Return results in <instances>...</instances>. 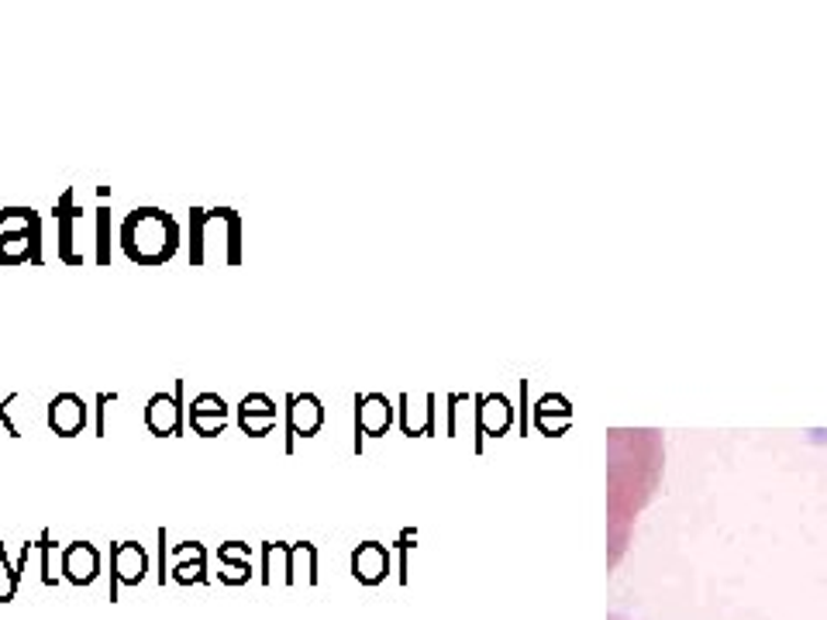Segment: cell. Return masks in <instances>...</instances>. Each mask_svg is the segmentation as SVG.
Listing matches in <instances>:
<instances>
[{
	"label": "cell",
	"instance_id": "obj_1",
	"mask_svg": "<svg viewBox=\"0 0 827 620\" xmlns=\"http://www.w3.org/2000/svg\"><path fill=\"white\" fill-rule=\"evenodd\" d=\"M180 221L162 207H135L125 214L117 228V245L135 262V266L159 269L173 262L180 252Z\"/></svg>",
	"mask_w": 827,
	"mask_h": 620
},
{
	"label": "cell",
	"instance_id": "obj_2",
	"mask_svg": "<svg viewBox=\"0 0 827 620\" xmlns=\"http://www.w3.org/2000/svg\"><path fill=\"white\" fill-rule=\"evenodd\" d=\"M191 266H239L242 262V214L234 207H194L191 210Z\"/></svg>",
	"mask_w": 827,
	"mask_h": 620
},
{
	"label": "cell",
	"instance_id": "obj_3",
	"mask_svg": "<svg viewBox=\"0 0 827 620\" xmlns=\"http://www.w3.org/2000/svg\"><path fill=\"white\" fill-rule=\"evenodd\" d=\"M42 266V214L28 204L0 207V266Z\"/></svg>",
	"mask_w": 827,
	"mask_h": 620
},
{
	"label": "cell",
	"instance_id": "obj_4",
	"mask_svg": "<svg viewBox=\"0 0 827 620\" xmlns=\"http://www.w3.org/2000/svg\"><path fill=\"white\" fill-rule=\"evenodd\" d=\"M53 214H56V231H59V245H56L59 259L66 262V266H83V262H90V255L83 249V221H87V214H83V204L77 200V190L73 186H66L62 194L56 197Z\"/></svg>",
	"mask_w": 827,
	"mask_h": 620
},
{
	"label": "cell",
	"instance_id": "obj_5",
	"mask_svg": "<svg viewBox=\"0 0 827 620\" xmlns=\"http://www.w3.org/2000/svg\"><path fill=\"white\" fill-rule=\"evenodd\" d=\"M146 427L156 438H183L186 435V379H176L173 390L152 393L146 400Z\"/></svg>",
	"mask_w": 827,
	"mask_h": 620
},
{
	"label": "cell",
	"instance_id": "obj_6",
	"mask_svg": "<svg viewBox=\"0 0 827 620\" xmlns=\"http://www.w3.org/2000/svg\"><path fill=\"white\" fill-rule=\"evenodd\" d=\"M283 403H287V417H283V432H287V441H283V448L294 451L297 438H314L321 432L324 407H321V400L314 393H290Z\"/></svg>",
	"mask_w": 827,
	"mask_h": 620
},
{
	"label": "cell",
	"instance_id": "obj_7",
	"mask_svg": "<svg viewBox=\"0 0 827 620\" xmlns=\"http://www.w3.org/2000/svg\"><path fill=\"white\" fill-rule=\"evenodd\" d=\"M104 555L93 541H69L59 552V579L69 586H93L101 579Z\"/></svg>",
	"mask_w": 827,
	"mask_h": 620
},
{
	"label": "cell",
	"instance_id": "obj_8",
	"mask_svg": "<svg viewBox=\"0 0 827 620\" xmlns=\"http://www.w3.org/2000/svg\"><path fill=\"white\" fill-rule=\"evenodd\" d=\"M149 576V552L138 541H117L111 548V604L122 586H141Z\"/></svg>",
	"mask_w": 827,
	"mask_h": 620
},
{
	"label": "cell",
	"instance_id": "obj_9",
	"mask_svg": "<svg viewBox=\"0 0 827 620\" xmlns=\"http://www.w3.org/2000/svg\"><path fill=\"white\" fill-rule=\"evenodd\" d=\"M228 421H231V407L215 390H204L186 403V427H191L197 438H221Z\"/></svg>",
	"mask_w": 827,
	"mask_h": 620
},
{
	"label": "cell",
	"instance_id": "obj_10",
	"mask_svg": "<svg viewBox=\"0 0 827 620\" xmlns=\"http://www.w3.org/2000/svg\"><path fill=\"white\" fill-rule=\"evenodd\" d=\"M87 421H90V403L73 393V390H62L49 400V411H45V424H49V432L56 438H77L87 432Z\"/></svg>",
	"mask_w": 827,
	"mask_h": 620
},
{
	"label": "cell",
	"instance_id": "obj_11",
	"mask_svg": "<svg viewBox=\"0 0 827 620\" xmlns=\"http://www.w3.org/2000/svg\"><path fill=\"white\" fill-rule=\"evenodd\" d=\"M170 579L180 586H207L210 583V572H207V548L200 541H180L170 548Z\"/></svg>",
	"mask_w": 827,
	"mask_h": 620
},
{
	"label": "cell",
	"instance_id": "obj_12",
	"mask_svg": "<svg viewBox=\"0 0 827 620\" xmlns=\"http://www.w3.org/2000/svg\"><path fill=\"white\" fill-rule=\"evenodd\" d=\"M234 421H239L242 435L249 438H266L276 427V403L266 393H245L234 407Z\"/></svg>",
	"mask_w": 827,
	"mask_h": 620
},
{
	"label": "cell",
	"instance_id": "obj_13",
	"mask_svg": "<svg viewBox=\"0 0 827 620\" xmlns=\"http://www.w3.org/2000/svg\"><path fill=\"white\" fill-rule=\"evenodd\" d=\"M390 414H393V407H390L387 397H380V393L363 397V400H359V414H356L359 432H366V435H383L387 427H390Z\"/></svg>",
	"mask_w": 827,
	"mask_h": 620
},
{
	"label": "cell",
	"instance_id": "obj_14",
	"mask_svg": "<svg viewBox=\"0 0 827 620\" xmlns=\"http://www.w3.org/2000/svg\"><path fill=\"white\" fill-rule=\"evenodd\" d=\"M263 583H294V572H290V544H279V541H266L263 544Z\"/></svg>",
	"mask_w": 827,
	"mask_h": 620
},
{
	"label": "cell",
	"instance_id": "obj_15",
	"mask_svg": "<svg viewBox=\"0 0 827 620\" xmlns=\"http://www.w3.org/2000/svg\"><path fill=\"white\" fill-rule=\"evenodd\" d=\"M387 565H390V559H387V552H383L380 544H363L359 552H356V559H352V569H356V576H359L363 583L383 579Z\"/></svg>",
	"mask_w": 827,
	"mask_h": 620
},
{
	"label": "cell",
	"instance_id": "obj_16",
	"mask_svg": "<svg viewBox=\"0 0 827 620\" xmlns=\"http://www.w3.org/2000/svg\"><path fill=\"white\" fill-rule=\"evenodd\" d=\"M93 231H97V242H93V262L97 266H111V207L107 204H97L93 207Z\"/></svg>",
	"mask_w": 827,
	"mask_h": 620
},
{
	"label": "cell",
	"instance_id": "obj_17",
	"mask_svg": "<svg viewBox=\"0 0 827 620\" xmlns=\"http://www.w3.org/2000/svg\"><path fill=\"white\" fill-rule=\"evenodd\" d=\"M35 552H38V579H42V586H59V572H56V565H53V555L59 552V541L53 538V531L45 528L42 535H38V541H35Z\"/></svg>",
	"mask_w": 827,
	"mask_h": 620
},
{
	"label": "cell",
	"instance_id": "obj_18",
	"mask_svg": "<svg viewBox=\"0 0 827 620\" xmlns=\"http://www.w3.org/2000/svg\"><path fill=\"white\" fill-rule=\"evenodd\" d=\"M290 572H294V583H297V572H303L307 583H318V552L314 544H290Z\"/></svg>",
	"mask_w": 827,
	"mask_h": 620
},
{
	"label": "cell",
	"instance_id": "obj_19",
	"mask_svg": "<svg viewBox=\"0 0 827 620\" xmlns=\"http://www.w3.org/2000/svg\"><path fill=\"white\" fill-rule=\"evenodd\" d=\"M0 572H4V579H8V589H4V593H0V604H11V600H14V596H18V589H21V583H25V579H21V576H18V569H14V559L8 555V548H4V541H0Z\"/></svg>",
	"mask_w": 827,
	"mask_h": 620
},
{
	"label": "cell",
	"instance_id": "obj_20",
	"mask_svg": "<svg viewBox=\"0 0 827 620\" xmlns=\"http://www.w3.org/2000/svg\"><path fill=\"white\" fill-rule=\"evenodd\" d=\"M218 579L225 586H245L252 579V565H239V562H218Z\"/></svg>",
	"mask_w": 827,
	"mask_h": 620
},
{
	"label": "cell",
	"instance_id": "obj_21",
	"mask_svg": "<svg viewBox=\"0 0 827 620\" xmlns=\"http://www.w3.org/2000/svg\"><path fill=\"white\" fill-rule=\"evenodd\" d=\"M218 562L252 565V544H245V541H225V544H218Z\"/></svg>",
	"mask_w": 827,
	"mask_h": 620
},
{
	"label": "cell",
	"instance_id": "obj_22",
	"mask_svg": "<svg viewBox=\"0 0 827 620\" xmlns=\"http://www.w3.org/2000/svg\"><path fill=\"white\" fill-rule=\"evenodd\" d=\"M117 400V393H97L93 397V411H97V421H93V435L104 438L107 435V407Z\"/></svg>",
	"mask_w": 827,
	"mask_h": 620
},
{
	"label": "cell",
	"instance_id": "obj_23",
	"mask_svg": "<svg viewBox=\"0 0 827 620\" xmlns=\"http://www.w3.org/2000/svg\"><path fill=\"white\" fill-rule=\"evenodd\" d=\"M18 397H21V393H8L4 400H0V427H4V432H8V438H21L18 424L11 421V407L18 403Z\"/></svg>",
	"mask_w": 827,
	"mask_h": 620
},
{
	"label": "cell",
	"instance_id": "obj_24",
	"mask_svg": "<svg viewBox=\"0 0 827 620\" xmlns=\"http://www.w3.org/2000/svg\"><path fill=\"white\" fill-rule=\"evenodd\" d=\"M156 538H159V586H165V579H170V572H165V528H159Z\"/></svg>",
	"mask_w": 827,
	"mask_h": 620
}]
</instances>
